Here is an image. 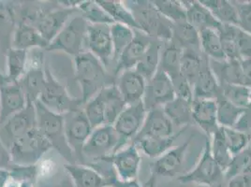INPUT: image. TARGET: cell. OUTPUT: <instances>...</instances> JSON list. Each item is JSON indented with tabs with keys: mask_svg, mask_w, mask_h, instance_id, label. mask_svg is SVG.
Instances as JSON below:
<instances>
[{
	"mask_svg": "<svg viewBox=\"0 0 251 187\" xmlns=\"http://www.w3.org/2000/svg\"><path fill=\"white\" fill-rule=\"evenodd\" d=\"M80 14L90 24H113L115 22L94 0L82 1L78 6Z\"/></svg>",
	"mask_w": 251,
	"mask_h": 187,
	"instance_id": "obj_44",
	"label": "cell"
},
{
	"mask_svg": "<svg viewBox=\"0 0 251 187\" xmlns=\"http://www.w3.org/2000/svg\"><path fill=\"white\" fill-rule=\"evenodd\" d=\"M26 98L18 82H6L0 84V126L12 115L21 112L26 106Z\"/></svg>",
	"mask_w": 251,
	"mask_h": 187,
	"instance_id": "obj_17",
	"label": "cell"
},
{
	"mask_svg": "<svg viewBox=\"0 0 251 187\" xmlns=\"http://www.w3.org/2000/svg\"><path fill=\"white\" fill-rule=\"evenodd\" d=\"M153 40L154 39L150 38L145 33L135 30L134 39L126 47L125 50L120 54L115 63L114 70L115 77L125 70H134Z\"/></svg>",
	"mask_w": 251,
	"mask_h": 187,
	"instance_id": "obj_19",
	"label": "cell"
},
{
	"mask_svg": "<svg viewBox=\"0 0 251 187\" xmlns=\"http://www.w3.org/2000/svg\"><path fill=\"white\" fill-rule=\"evenodd\" d=\"M183 48L174 40L162 42L159 69L172 79L180 75Z\"/></svg>",
	"mask_w": 251,
	"mask_h": 187,
	"instance_id": "obj_29",
	"label": "cell"
},
{
	"mask_svg": "<svg viewBox=\"0 0 251 187\" xmlns=\"http://www.w3.org/2000/svg\"><path fill=\"white\" fill-rule=\"evenodd\" d=\"M147 81L135 70H128L116 77L115 85L125 104L132 105L143 101Z\"/></svg>",
	"mask_w": 251,
	"mask_h": 187,
	"instance_id": "obj_18",
	"label": "cell"
},
{
	"mask_svg": "<svg viewBox=\"0 0 251 187\" xmlns=\"http://www.w3.org/2000/svg\"><path fill=\"white\" fill-rule=\"evenodd\" d=\"M37 127L41 130L43 136L67 163H76L74 152L68 144L63 115H57L48 110L45 106L37 101L35 103Z\"/></svg>",
	"mask_w": 251,
	"mask_h": 187,
	"instance_id": "obj_3",
	"label": "cell"
},
{
	"mask_svg": "<svg viewBox=\"0 0 251 187\" xmlns=\"http://www.w3.org/2000/svg\"><path fill=\"white\" fill-rule=\"evenodd\" d=\"M11 179V171L7 168H0V187H5Z\"/></svg>",
	"mask_w": 251,
	"mask_h": 187,
	"instance_id": "obj_58",
	"label": "cell"
},
{
	"mask_svg": "<svg viewBox=\"0 0 251 187\" xmlns=\"http://www.w3.org/2000/svg\"><path fill=\"white\" fill-rule=\"evenodd\" d=\"M210 148H211V154L214 157V159L221 167L223 172H225V170L230 165V160L233 156L230 153L229 146L226 142L221 127H220L213 135L211 136Z\"/></svg>",
	"mask_w": 251,
	"mask_h": 187,
	"instance_id": "obj_39",
	"label": "cell"
},
{
	"mask_svg": "<svg viewBox=\"0 0 251 187\" xmlns=\"http://www.w3.org/2000/svg\"><path fill=\"white\" fill-rule=\"evenodd\" d=\"M135 36V30L125 24L114 23L111 24V37L114 46V64L117 61L120 54L126 47L132 42ZM115 70V69H114Z\"/></svg>",
	"mask_w": 251,
	"mask_h": 187,
	"instance_id": "obj_42",
	"label": "cell"
},
{
	"mask_svg": "<svg viewBox=\"0 0 251 187\" xmlns=\"http://www.w3.org/2000/svg\"><path fill=\"white\" fill-rule=\"evenodd\" d=\"M221 24H238V13L233 1L228 0H200Z\"/></svg>",
	"mask_w": 251,
	"mask_h": 187,
	"instance_id": "obj_32",
	"label": "cell"
},
{
	"mask_svg": "<svg viewBox=\"0 0 251 187\" xmlns=\"http://www.w3.org/2000/svg\"><path fill=\"white\" fill-rule=\"evenodd\" d=\"M172 82L174 84L176 96L177 98L188 101L189 103H192L194 100V93H193L192 84L188 83V81L181 74L177 77L172 79Z\"/></svg>",
	"mask_w": 251,
	"mask_h": 187,
	"instance_id": "obj_50",
	"label": "cell"
},
{
	"mask_svg": "<svg viewBox=\"0 0 251 187\" xmlns=\"http://www.w3.org/2000/svg\"><path fill=\"white\" fill-rule=\"evenodd\" d=\"M221 94L230 103L238 108L248 110L249 109V96L250 88L246 85H222Z\"/></svg>",
	"mask_w": 251,
	"mask_h": 187,
	"instance_id": "obj_47",
	"label": "cell"
},
{
	"mask_svg": "<svg viewBox=\"0 0 251 187\" xmlns=\"http://www.w3.org/2000/svg\"><path fill=\"white\" fill-rule=\"evenodd\" d=\"M11 179L18 184V187H36L38 176V166H18L10 167Z\"/></svg>",
	"mask_w": 251,
	"mask_h": 187,
	"instance_id": "obj_48",
	"label": "cell"
},
{
	"mask_svg": "<svg viewBox=\"0 0 251 187\" xmlns=\"http://www.w3.org/2000/svg\"><path fill=\"white\" fill-rule=\"evenodd\" d=\"M83 109L93 129L105 125V99L102 91L84 103Z\"/></svg>",
	"mask_w": 251,
	"mask_h": 187,
	"instance_id": "obj_46",
	"label": "cell"
},
{
	"mask_svg": "<svg viewBox=\"0 0 251 187\" xmlns=\"http://www.w3.org/2000/svg\"><path fill=\"white\" fill-rule=\"evenodd\" d=\"M162 42L154 39L134 69L147 81H149L159 69Z\"/></svg>",
	"mask_w": 251,
	"mask_h": 187,
	"instance_id": "obj_31",
	"label": "cell"
},
{
	"mask_svg": "<svg viewBox=\"0 0 251 187\" xmlns=\"http://www.w3.org/2000/svg\"><path fill=\"white\" fill-rule=\"evenodd\" d=\"M191 139L180 145L171 148L165 154L155 159L150 164V178L147 180L145 187H154L159 178H174L181 173Z\"/></svg>",
	"mask_w": 251,
	"mask_h": 187,
	"instance_id": "obj_9",
	"label": "cell"
},
{
	"mask_svg": "<svg viewBox=\"0 0 251 187\" xmlns=\"http://www.w3.org/2000/svg\"><path fill=\"white\" fill-rule=\"evenodd\" d=\"M101 91L105 99V125H113L126 105L115 84L107 86Z\"/></svg>",
	"mask_w": 251,
	"mask_h": 187,
	"instance_id": "obj_37",
	"label": "cell"
},
{
	"mask_svg": "<svg viewBox=\"0 0 251 187\" xmlns=\"http://www.w3.org/2000/svg\"><path fill=\"white\" fill-rule=\"evenodd\" d=\"M176 134L175 126L162 108L147 112V117L141 131L135 138L140 137H171Z\"/></svg>",
	"mask_w": 251,
	"mask_h": 187,
	"instance_id": "obj_22",
	"label": "cell"
},
{
	"mask_svg": "<svg viewBox=\"0 0 251 187\" xmlns=\"http://www.w3.org/2000/svg\"><path fill=\"white\" fill-rule=\"evenodd\" d=\"M17 23V4L12 1L0 0V53L5 57L11 49Z\"/></svg>",
	"mask_w": 251,
	"mask_h": 187,
	"instance_id": "obj_20",
	"label": "cell"
},
{
	"mask_svg": "<svg viewBox=\"0 0 251 187\" xmlns=\"http://www.w3.org/2000/svg\"><path fill=\"white\" fill-rule=\"evenodd\" d=\"M123 147L120 137L113 125L98 126L93 129L83 147V164L88 165L100 161Z\"/></svg>",
	"mask_w": 251,
	"mask_h": 187,
	"instance_id": "obj_5",
	"label": "cell"
},
{
	"mask_svg": "<svg viewBox=\"0 0 251 187\" xmlns=\"http://www.w3.org/2000/svg\"><path fill=\"white\" fill-rule=\"evenodd\" d=\"M84 49L85 51L91 52L102 63L109 72H111L110 70L112 67L115 69L114 46L111 37L110 24L89 23L84 40Z\"/></svg>",
	"mask_w": 251,
	"mask_h": 187,
	"instance_id": "obj_11",
	"label": "cell"
},
{
	"mask_svg": "<svg viewBox=\"0 0 251 187\" xmlns=\"http://www.w3.org/2000/svg\"><path fill=\"white\" fill-rule=\"evenodd\" d=\"M124 2L131 11L140 31L161 42H168L173 39L174 24L157 11L152 1Z\"/></svg>",
	"mask_w": 251,
	"mask_h": 187,
	"instance_id": "obj_2",
	"label": "cell"
},
{
	"mask_svg": "<svg viewBox=\"0 0 251 187\" xmlns=\"http://www.w3.org/2000/svg\"><path fill=\"white\" fill-rule=\"evenodd\" d=\"M147 115L145 105L141 101L136 104L126 106L122 113L118 115L113 126L124 147L131 143L141 131Z\"/></svg>",
	"mask_w": 251,
	"mask_h": 187,
	"instance_id": "obj_14",
	"label": "cell"
},
{
	"mask_svg": "<svg viewBox=\"0 0 251 187\" xmlns=\"http://www.w3.org/2000/svg\"><path fill=\"white\" fill-rule=\"evenodd\" d=\"M44 52L41 49L35 50L36 57H33L31 61L28 60L26 71L18 81L27 103L35 104L39 101L45 84Z\"/></svg>",
	"mask_w": 251,
	"mask_h": 187,
	"instance_id": "obj_13",
	"label": "cell"
},
{
	"mask_svg": "<svg viewBox=\"0 0 251 187\" xmlns=\"http://www.w3.org/2000/svg\"><path fill=\"white\" fill-rule=\"evenodd\" d=\"M236 41L241 60L251 58V34L238 28Z\"/></svg>",
	"mask_w": 251,
	"mask_h": 187,
	"instance_id": "obj_52",
	"label": "cell"
},
{
	"mask_svg": "<svg viewBox=\"0 0 251 187\" xmlns=\"http://www.w3.org/2000/svg\"><path fill=\"white\" fill-rule=\"evenodd\" d=\"M220 187V186H219V187Z\"/></svg>",
	"mask_w": 251,
	"mask_h": 187,
	"instance_id": "obj_61",
	"label": "cell"
},
{
	"mask_svg": "<svg viewBox=\"0 0 251 187\" xmlns=\"http://www.w3.org/2000/svg\"><path fill=\"white\" fill-rule=\"evenodd\" d=\"M3 80H4V74H2V73L0 72V84H1Z\"/></svg>",
	"mask_w": 251,
	"mask_h": 187,
	"instance_id": "obj_60",
	"label": "cell"
},
{
	"mask_svg": "<svg viewBox=\"0 0 251 187\" xmlns=\"http://www.w3.org/2000/svg\"><path fill=\"white\" fill-rule=\"evenodd\" d=\"M28 52L11 48L6 55L7 73L4 74L6 82H18L26 71Z\"/></svg>",
	"mask_w": 251,
	"mask_h": 187,
	"instance_id": "obj_36",
	"label": "cell"
},
{
	"mask_svg": "<svg viewBox=\"0 0 251 187\" xmlns=\"http://www.w3.org/2000/svg\"><path fill=\"white\" fill-rule=\"evenodd\" d=\"M183 4L187 11V22L198 31L206 28L219 30L222 25L201 1H183Z\"/></svg>",
	"mask_w": 251,
	"mask_h": 187,
	"instance_id": "obj_26",
	"label": "cell"
},
{
	"mask_svg": "<svg viewBox=\"0 0 251 187\" xmlns=\"http://www.w3.org/2000/svg\"><path fill=\"white\" fill-rule=\"evenodd\" d=\"M185 128L180 129L176 134L171 137H140L135 138L132 143L136 145L140 153L146 156L156 159L162 156L174 147V143L177 140L178 137L183 133Z\"/></svg>",
	"mask_w": 251,
	"mask_h": 187,
	"instance_id": "obj_25",
	"label": "cell"
},
{
	"mask_svg": "<svg viewBox=\"0 0 251 187\" xmlns=\"http://www.w3.org/2000/svg\"><path fill=\"white\" fill-rule=\"evenodd\" d=\"M74 58V76L78 82L83 103H86L107 86L114 85L116 77L91 52L84 51Z\"/></svg>",
	"mask_w": 251,
	"mask_h": 187,
	"instance_id": "obj_1",
	"label": "cell"
},
{
	"mask_svg": "<svg viewBox=\"0 0 251 187\" xmlns=\"http://www.w3.org/2000/svg\"><path fill=\"white\" fill-rule=\"evenodd\" d=\"M174 84L166 73L158 70L157 72L147 81V89L143 103L147 112L157 108H163L176 98Z\"/></svg>",
	"mask_w": 251,
	"mask_h": 187,
	"instance_id": "obj_15",
	"label": "cell"
},
{
	"mask_svg": "<svg viewBox=\"0 0 251 187\" xmlns=\"http://www.w3.org/2000/svg\"><path fill=\"white\" fill-rule=\"evenodd\" d=\"M239 175L251 176V148L250 146L232 156L230 165L224 172V179L228 181Z\"/></svg>",
	"mask_w": 251,
	"mask_h": 187,
	"instance_id": "obj_45",
	"label": "cell"
},
{
	"mask_svg": "<svg viewBox=\"0 0 251 187\" xmlns=\"http://www.w3.org/2000/svg\"><path fill=\"white\" fill-rule=\"evenodd\" d=\"M210 67L216 75L220 86L222 85H245L241 60H209Z\"/></svg>",
	"mask_w": 251,
	"mask_h": 187,
	"instance_id": "obj_28",
	"label": "cell"
},
{
	"mask_svg": "<svg viewBox=\"0 0 251 187\" xmlns=\"http://www.w3.org/2000/svg\"><path fill=\"white\" fill-rule=\"evenodd\" d=\"M226 187H251V176L239 175L228 180Z\"/></svg>",
	"mask_w": 251,
	"mask_h": 187,
	"instance_id": "obj_55",
	"label": "cell"
},
{
	"mask_svg": "<svg viewBox=\"0 0 251 187\" xmlns=\"http://www.w3.org/2000/svg\"><path fill=\"white\" fill-rule=\"evenodd\" d=\"M64 168L74 187H108V179L92 166L80 163H66Z\"/></svg>",
	"mask_w": 251,
	"mask_h": 187,
	"instance_id": "obj_23",
	"label": "cell"
},
{
	"mask_svg": "<svg viewBox=\"0 0 251 187\" xmlns=\"http://www.w3.org/2000/svg\"><path fill=\"white\" fill-rule=\"evenodd\" d=\"M182 184H193L196 187H219L224 180V172L211 154L210 140H205L201 156L195 166L177 177Z\"/></svg>",
	"mask_w": 251,
	"mask_h": 187,
	"instance_id": "obj_8",
	"label": "cell"
},
{
	"mask_svg": "<svg viewBox=\"0 0 251 187\" xmlns=\"http://www.w3.org/2000/svg\"><path fill=\"white\" fill-rule=\"evenodd\" d=\"M250 147H251V143H250Z\"/></svg>",
	"mask_w": 251,
	"mask_h": 187,
	"instance_id": "obj_62",
	"label": "cell"
},
{
	"mask_svg": "<svg viewBox=\"0 0 251 187\" xmlns=\"http://www.w3.org/2000/svg\"><path fill=\"white\" fill-rule=\"evenodd\" d=\"M193 123L204 131L206 135H213L219 128L216 99L195 98L191 104Z\"/></svg>",
	"mask_w": 251,
	"mask_h": 187,
	"instance_id": "obj_21",
	"label": "cell"
},
{
	"mask_svg": "<svg viewBox=\"0 0 251 187\" xmlns=\"http://www.w3.org/2000/svg\"><path fill=\"white\" fill-rule=\"evenodd\" d=\"M98 4L104 10L107 14L112 18L115 23L125 24L126 26L139 30V26L135 22V19L126 6L124 1L120 0H96Z\"/></svg>",
	"mask_w": 251,
	"mask_h": 187,
	"instance_id": "obj_33",
	"label": "cell"
},
{
	"mask_svg": "<svg viewBox=\"0 0 251 187\" xmlns=\"http://www.w3.org/2000/svg\"><path fill=\"white\" fill-rule=\"evenodd\" d=\"M89 23L79 13L73 16L50 42L45 52H63L75 57L84 52V40Z\"/></svg>",
	"mask_w": 251,
	"mask_h": 187,
	"instance_id": "obj_7",
	"label": "cell"
},
{
	"mask_svg": "<svg viewBox=\"0 0 251 187\" xmlns=\"http://www.w3.org/2000/svg\"><path fill=\"white\" fill-rule=\"evenodd\" d=\"M251 111V87L250 88V96H249V109Z\"/></svg>",
	"mask_w": 251,
	"mask_h": 187,
	"instance_id": "obj_59",
	"label": "cell"
},
{
	"mask_svg": "<svg viewBox=\"0 0 251 187\" xmlns=\"http://www.w3.org/2000/svg\"><path fill=\"white\" fill-rule=\"evenodd\" d=\"M193 93L194 99H217L221 94L220 83L210 67L208 58L203 64L199 76L193 84Z\"/></svg>",
	"mask_w": 251,
	"mask_h": 187,
	"instance_id": "obj_27",
	"label": "cell"
},
{
	"mask_svg": "<svg viewBox=\"0 0 251 187\" xmlns=\"http://www.w3.org/2000/svg\"><path fill=\"white\" fill-rule=\"evenodd\" d=\"M11 165L12 163H11L10 151L0 140V168L10 169Z\"/></svg>",
	"mask_w": 251,
	"mask_h": 187,
	"instance_id": "obj_56",
	"label": "cell"
},
{
	"mask_svg": "<svg viewBox=\"0 0 251 187\" xmlns=\"http://www.w3.org/2000/svg\"><path fill=\"white\" fill-rule=\"evenodd\" d=\"M159 11L173 24L187 22V11L183 1L177 0H155L152 1Z\"/></svg>",
	"mask_w": 251,
	"mask_h": 187,
	"instance_id": "obj_41",
	"label": "cell"
},
{
	"mask_svg": "<svg viewBox=\"0 0 251 187\" xmlns=\"http://www.w3.org/2000/svg\"><path fill=\"white\" fill-rule=\"evenodd\" d=\"M191 104L188 101L176 97L174 100L165 105L162 109L173 125L181 129L193 123Z\"/></svg>",
	"mask_w": 251,
	"mask_h": 187,
	"instance_id": "obj_34",
	"label": "cell"
},
{
	"mask_svg": "<svg viewBox=\"0 0 251 187\" xmlns=\"http://www.w3.org/2000/svg\"><path fill=\"white\" fill-rule=\"evenodd\" d=\"M206 59L207 57L200 51L192 49H183L180 64V74L188 83H191L192 86L197 80Z\"/></svg>",
	"mask_w": 251,
	"mask_h": 187,
	"instance_id": "obj_30",
	"label": "cell"
},
{
	"mask_svg": "<svg viewBox=\"0 0 251 187\" xmlns=\"http://www.w3.org/2000/svg\"><path fill=\"white\" fill-rule=\"evenodd\" d=\"M237 30V26L230 24H222L218 30L220 34L222 50L226 59L228 60H241L236 41Z\"/></svg>",
	"mask_w": 251,
	"mask_h": 187,
	"instance_id": "obj_43",
	"label": "cell"
},
{
	"mask_svg": "<svg viewBox=\"0 0 251 187\" xmlns=\"http://www.w3.org/2000/svg\"><path fill=\"white\" fill-rule=\"evenodd\" d=\"M100 161H106L114 166L118 179L128 181L138 178L142 156L136 145L131 142Z\"/></svg>",
	"mask_w": 251,
	"mask_h": 187,
	"instance_id": "obj_16",
	"label": "cell"
},
{
	"mask_svg": "<svg viewBox=\"0 0 251 187\" xmlns=\"http://www.w3.org/2000/svg\"><path fill=\"white\" fill-rule=\"evenodd\" d=\"M49 42H46L40 32L34 26L23 21H18L17 27L14 32L11 48L31 51L35 49L44 50L47 48Z\"/></svg>",
	"mask_w": 251,
	"mask_h": 187,
	"instance_id": "obj_24",
	"label": "cell"
},
{
	"mask_svg": "<svg viewBox=\"0 0 251 187\" xmlns=\"http://www.w3.org/2000/svg\"><path fill=\"white\" fill-rule=\"evenodd\" d=\"M44 70L45 84L39 99L43 106L52 113L61 115L84 106L81 97L71 95L66 87L53 76L47 62H45Z\"/></svg>",
	"mask_w": 251,
	"mask_h": 187,
	"instance_id": "obj_4",
	"label": "cell"
},
{
	"mask_svg": "<svg viewBox=\"0 0 251 187\" xmlns=\"http://www.w3.org/2000/svg\"><path fill=\"white\" fill-rule=\"evenodd\" d=\"M238 13L237 27L241 30L251 34V1L233 2Z\"/></svg>",
	"mask_w": 251,
	"mask_h": 187,
	"instance_id": "obj_51",
	"label": "cell"
},
{
	"mask_svg": "<svg viewBox=\"0 0 251 187\" xmlns=\"http://www.w3.org/2000/svg\"><path fill=\"white\" fill-rule=\"evenodd\" d=\"M216 101L218 108V124L220 127L232 128L245 110L230 103L222 94H220Z\"/></svg>",
	"mask_w": 251,
	"mask_h": 187,
	"instance_id": "obj_40",
	"label": "cell"
},
{
	"mask_svg": "<svg viewBox=\"0 0 251 187\" xmlns=\"http://www.w3.org/2000/svg\"><path fill=\"white\" fill-rule=\"evenodd\" d=\"M65 135L68 144L74 152L76 163L83 164L82 151L84 143L93 131L83 107L63 115Z\"/></svg>",
	"mask_w": 251,
	"mask_h": 187,
	"instance_id": "obj_10",
	"label": "cell"
},
{
	"mask_svg": "<svg viewBox=\"0 0 251 187\" xmlns=\"http://www.w3.org/2000/svg\"><path fill=\"white\" fill-rule=\"evenodd\" d=\"M221 128L232 156L237 155L238 153H240L250 146L251 140L246 134L236 130L235 128H230V127H221Z\"/></svg>",
	"mask_w": 251,
	"mask_h": 187,
	"instance_id": "obj_49",
	"label": "cell"
},
{
	"mask_svg": "<svg viewBox=\"0 0 251 187\" xmlns=\"http://www.w3.org/2000/svg\"><path fill=\"white\" fill-rule=\"evenodd\" d=\"M242 133L246 134L251 140V111L245 110L237 120L235 125L232 127Z\"/></svg>",
	"mask_w": 251,
	"mask_h": 187,
	"instance_id": "obj_53",
	"label": "cell"
},
{
	"mask_svg": "<svg viewBox=\"0 0 251 187\" xmlns=\"http://www.w3.org/2000/svg\"><path fill=\"white\" fill-rule=\"evenodd\" d=\"M183 49L200 51V33L188 22L176 23L173 26V39Z\"/></svg>",
	"mask_w": 251,
	"mask_h": 187,
	"instance_id": "obj_38",
	"label": "cell"
},
{
	"mask_svg": "<svg viewBox=\"0 0 251 187\" xmlns=\"http://www.w3.org/2000/svg\"><path fill=\"white\" fill-rule=\"evenodd\" d=\"M108 187H145L140 184L138 179L123 181L118 179L116 175L108 178Z\"/></svg>",
	"mask_w": 251,
	"mask_h": 187,
	"instance_id": "obj_54",
	"label": "cell"
},
{
	"mask_svg": "<svg viewBox=\"0 0 251 187\" xmlns=\"http://www.w3.org/2000/svg\"><path fill=\"white\" fill-rule=\"evenodd\" d=\"M199 33L200 49L202 54L213 61L226 60L218 30L206 28L201 30Z\"/></svg>",
	"mask_w": 251,
	"mask_h": 187,
	"instance_id": "obj_35",
	"label": "cell"
},
{
	"mask_svg": "<svg viewBox=\"0 0 251 187\" xmlns=\"http://www.w3.org/2000/svg\"><path fill=\"white\" fill-rule=\"evenodd\" d=\"M241 65L244 75V84L251 87V58L241 60Z\"/></svg>",
	"mask_w": 251,
	"mask_h": 187,
	"instance_id": "obj_57",
	"label": "cell"
},
{
	"mask_svg": "<svg viewBox=\"0 0 251 187\" xmlns=\"http://www.w3.org/2000/svg\"><path fill=\"white\" fill-rule=\"evenodd\" d=\"M37 126L35 104L27 103L21 112L12 115L0 126V140L8 148Z\"/></svg>",
	"mask_w": 251,
	"mask_h": 187,
	"instance_id": "obj_12",
	"label": "cell"
},
{
	"mask_svg": "<svg viewBox=\"0 0 251 187\" xmlns=\"http://www.w3.org/2000/svg\"><path fill=\"white\" fill-rule=\"evenodd\" d=\"M51 149L49 141L36 126L14 141L9 151L13 165L34 166Z\"/></svg>",
	"mask_w": 251,
	"mask_h": 187,
	"instance_id": "obj_6",
	"label": "cell"
}]
</instances>
